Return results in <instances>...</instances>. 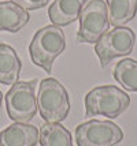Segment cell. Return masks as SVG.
<instances>
[{
    "instance_id": "1",
    "label": "cell",
    "mask_w": 137,
    "mask_h": 146,
    "mask_svg": "<svg viewBox=\"0 0 137 146\" xmlns=\"http://www.w3.org/2000/svg\"><path fill=\"white\" fill-rule=\"evenodd\" d=\"M66 49V37L60 26L48 25L39 29L33 36L29 53L32 62L41 67L47 74H51L55 59Z\"/></svg>"
},
{
    "instance_id": "2",
    "label": "cell",
    "mask_w": 137,
    "mask_h": 146,
    "mask_svg": "<svg viewBox=\"0 0 137 146\" xmlns=\"http://www.w3.org/2000/svg\"><path fill=\"white\" fill-rule=\"evenodd\" d=\"M84 102L86 117L98 115H103L106 117H118L129 108L130 97L126 92L114 85H104L88 92Z\"/></svg>"
},
{
    "instance_id": "7",
    "label": "cell",
    "mask_w": 137,
    "mask_h": 146,
    "mask_svg": "<svg viewBox=\"0 0 137 146\" xmlns=\"http://www.w3.org/2000/svg\"><path fill=\"white\" fill-rule=\"evenodd\" d=\"M124 139V133L111 120L92 119L76 128V142L78 146H115Z\"/></svg>"
},
{
    "instance_id": "10",
    "label": "cell",
    "mask_w": 137,
    "mask_h": 146,
    "mask_svg": "<svg viewBox=\"0 0 137 146\" xmlns=\"http://www.w3.org/2000/svg\"><path fill=\"white\" fill-rule=\"evenodd\" d=\"M30 21L29 11L13 1H0V32L17 33Z\"/></svg>"
},
{
    "instance_id": "3",
    "label": "cell",
    "mask_w": 137,
    "mask_h": 146,
    "mask_svg": "<svg viewBox=\"0 0 137 146\" xmlns=\"http://www.w3.org/2000/svg\"><path fill=\"white\" fill-rule=\"evenodd\" d=\"M37 108L47 123L63 121L70 112V98L66 88L55 78H45L40 82Z\"/></svg>"
},
{
    "instance_id": "12",
    "label": "cell",
    "mask_w": 137,
    "mask_h": 146,
    "mask_svg": "<svg viewBox=\"0 0 137 146\" xmlns=\"http://www.w3.org/2000/svg\"><path fill=\"white\" fill-rule=\"evenodd\" d=\"M110 25L124 26L134 19L137 14V0H106Z\"/></svg>"
},
{
    "instance_id": "16",
    "label": "cell",
    "mask_w": 137,
    "mask_h": 146,
    "mask_svg": "<svg viewBox=\"0 0 137 146\" xmlns=\"http://www.w3.org/2000/svg\"><path fill=\"white\" fill-rule=\"evenodd\" d=\"M1 101H3V94H1V92H0V107H1Z\"/></svg>"
},
{
    "instance_id": "6",
    "label": "cell",
    "mask_w": 137,
    "mask_h": 146,
    "mask_svg": "<svg viewBox=\"0 0 137 146\" xmlns=\"http://www.w3.org/2000/svg\"><path fill=\"white\" fill-rule=\"evenodd\" d=\"M136 44V33L126 26H118L103 34L95 44V53L104 68L115 57L130 55Z\"/></svg>"
},
{
    "instance_id": "4",
    "label": "cell",
    "mask_w": 137,
    "mask_h": 146,
    "mask_svg": "<svg viewBox=\"0 0 137 146\" xmlns=\"http://www.w3.org/2000/svg\"><path fill=\"white\" fill-rule=\"evenodd\" d=\"M37 81H18L6 94L8 117L17 123H29L37 113Z\"/></svg>"
},
{
    "instance_id": "8",
    "label": "cell",
    "mask_w": 137,
    "mask_h": 146,
    "mask_svg": "<svg viewBox=\"0 0 137 146\" xmlns=\"http://www.w3.org/2000/svg\"><path fill=\"white\" fill-rule=\"evenodd\" d=\"M39 128L29 123H13L0 131V146H36Z\"/></svg>"
},
{
    "instance_id": "15",
    "label": "cell",
    "mask_w": 137,
    "mask_h": 146,
    "mask_svg": "<svg viewBox=\"0 0 137 146\" xmlns=\"http://www.w3.org/2000/svg\"><path fill=\"white\" fill-rule=\"evenodd\" d=\"M14 4L19 6L21 8L26 11H33V10H40L48 4L49 0H10Z\"/></svg>"
},
{
    "instance_id": "9",
    "label": "cell",
    "mask_w": 137,
    "mask_h": 146,
    "mask_svg": "<svg viewBox=\"0 0 137 146\" xmlns=\"http://www.w3.org/2000/svg\"><path fill=\"white\" fill-rule=\"evenodd\" d=\"M88 0H53L48 8V17L53 25L67 26L80 18L84 4Z\"/></svg>"
},
{
    "instance_id": "11",
    "label": "cell",
    "mask_w": 137,
    "mask_h": 146,
    "mask_svg": "<svg viewBox=\"0 0 137 146\" xmlns=\"http://www.w3.org/2000/svg\"><path fill=\"white\" fill-rule=\"evenodd\" d=\"M22 68L21 59L13 46L0 44V83L11 85L19 81Z\"/></svg>"
},
{
    "instance_id": "14",
    "label": "cell",
    "mask_w": 137,
    "mask_h": 146,
    "mask_svg": "<svg viewBox=\"0 0 137 146\" xmlns=\"http://www.w3.org/2000/svg\"><path fill=\"white\" fill-rule=\"evenodd\" d=\"M114 78L122 88L129 92H137V60L122 59L114 68Z\"/></svg>"
},
{
    "instance_id": "5",
    "label": "cell",
    "mask_w": 137,
    "mask_h": 146,
    "mask_svg": "<svg viewBox=\"0 0 137 146\" xmlns=\"http://www.w3.org/2000/svg\"><path fill=\"white\" fill-rule=\"evenodd\" d=\"M77 41L96 44L110 29V19L104 0H88L80 14Z\"/></svg>"
},
{
    "instance_id": "13",
    "label": "cell",
    "mask_w": 137,
    "mask_h": 146,
    "mask_svg": "<svg viewBox=\"0 0 137 146\" xmlns=\"http://www.w3.org/2000/svg\"><path fill=\"white\" fill-rule=\"evenodd\" d=\"M41 146H73L70 131L59 123H44L39 131Z\"/></svg>"
}]
</instances>
